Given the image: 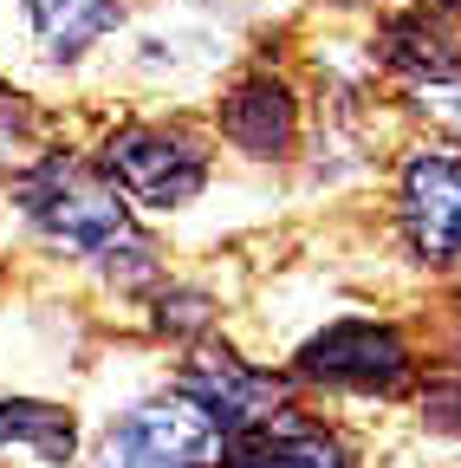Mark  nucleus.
Listing matches in <instances>:
<instances>
[{
	"instance_id": "nucleus-7",
	"label": "nucleus",
	"mask_w": 461,
	"mask_h": 468,
	"mask_svg": "<svg viewBox=\"0 0 461 468\" xmlns=\"http://www.w3.org/2000/svg\"><path fill=\"white\" fill-rule=\"evenodd\" d=\"M215 468H351V455H344V442L331 430H319V423L273 417V423L235 436Z\"/></svg>"
},
{
	"instance_id": "nucleus-10",
	"label": "nucleus",
	"mask_w": 461,
	"mask_h": 468,
	"mask_svg": "<svg viewBox=\"0 0 461 468\" xmlns=\"http://www.w3.org/2000/svg\"><path fill=\"white\" fill-rule=\"evenodd\" d=\"M26 7V27L33 39L52 52V58H79L91 39H104L118 27V7L124 0H20Z\"/></svg>"
},
{
	"instance_id": "nucleus-12",
	"label": "nucleus",
	"mask_w": 461,
	"mask_h": 468,
	"mask_svg": "<svg viewBox=\"0 0 461 468\" xmlns=\"http://www.w3.org/2000/svg\"><path fill=\"white\" fill-rule=\"evenodd\" d=\"M429 417H435L442 430H461V378H442V384L429 390Z\"/></svg>"
},
{
	"instance_id": "nucleus-4",
	"label": "nucleus",
	"mask_w": 461,
	"mask_h": 468,
	"mask_svg": "<svg viewBox=\"0 0 461 468\" xmlns=\"http://www.w3.org/2000/svg\"><path fill=\"white\" fill-rule=\"evenodd\" d=\"M299 371L338 390H396L410 378V345L377 319H338L299 351Z\"/></svg>"
},
{
	"instance_id": "nucleus-6",
	"label": "nucleus",
	"mask_w": 461,
	"mask_h": 468,
	"mask_svg": "<svg viewBox=\"0 0 461 468\" xmlns=\"http://www.w3.org/2000/svg\"><path fill=\"white\" fill-rule=\"evenodd\" d=\"M403 228H410V248L435 267L461 261V156H410L403 169Z\"/></svg>"
},
{
	"instance_id": "nucleus-8",
	"label": "nucleus",
	"mask_w": 461,
	"mask_h": 468,
	"mask_svg": "<svg viewBox=\"0 0 461 468\" xmlns=\"http://www.w3.org/2000/svg\"><path fill=\"white\" fill-rule=\"evenodd\" d=\"M383 58L410 79H461V20L455 7H410L383 27Z\"/></svg>"
},
{
	"instance_id": "nucleus-3",
	"label": "nucleus",
	"mask_w": 461,
	"mask_h": 468,
	"mask_svg": "<svg viewBox=\"0 0 461 468\" xmlns=\"http://www.w3.org/2000/svg\"><path fill=\"white\" fill-rule=\"evenodd\" d=\"M215 449L221 436L208 430V417L176 397V403H143L124 423H110L91 468H215Z\"/></svg>"
},
{
	"instance_id": "nucleus-2",
	"label": "nucleus",
	"mask_w": 461,
	"mask_h": 468,
	"mask_svg": "<svg viewBox=\"0 0 461 468\" xmlns=\"http://www.w3.org/2000/svg\"><path fill=\"white\" fill-rule=\"evenodd\" d=\"M104 176L143 208H183L208 189V150H195L183 131H118L104 144Z\"/></svg>"
},
{
	"instance_id": "nucleus-1",
	"label": "nucleus",
	"mask_w": 461,
	"mask_h": 468,
	"mask_svg": "<svg viewBox=\"0 0 461 468\" xmlns=\"http://www.w3.org/2000/svg\"><path fill=\"white\" fill-rule=\"evenodd\" d=\"M20 202L26 215L52 234L59 248L85 254V261H104L118 280H137L156 267V248L137 234L131 208L118 202V189H104L98 176H85L79 163H59L52 156L39 176H26L20 183Z\"/></svg>"
},
{
	"instance_id": "nucleus-9",
	"label": "nucleus",
	"mask_w": 461,
	"mask_h": 468,
	"mask_svg": "<svg viewBox=\"0 0 461 468\" xmlns=\"http://www.w3.org/2000/svg\"><path fill=\"white\" fill-rule=\"evenodd\" d=\"M221 131L247 156H286V144H293V91L279 79H267V72L241 79L235 98L221 104Z\"/></svg>"
},
{
	"instance_id": "nucleus-13",
	"label": "nucleus",
	"mask_w": 461,
	"mask_h": 468,
	"mask_svg": "<svg viewBox=\"0 0 461 468\" xmlns=\"http://www.w3.org/2000/svg\"><path fill=\"white\" fill-rule=\"evenodd\" d=\"M435 7H461V0H435Z\"/></svg>"
},
{
	"instance_id": "nucleus-5",
	"label": "nucleus",
	"mask_w": 461,
	"mask_h": 468,
	"mask_svg": "<svg viewBox=\"0 0 461 468\" xmlns=\"http://www.w3.org/2000/svg\"><path fill=\"white\" fill-rule=\"evenodd\" d=\"M183 403L189 410H202L208 417V430L221 436V442H235V436H247V430H260V423H273L279 417V378H267V371H254V365H241L235 351H202V358L183 371Z\"/></svg>"
},
{
	"instance_id": "nucleus-11",
	"label": "nucleus",
	"mask_w": 461,
	"mask_h": 468,
	"mask_svg": "<svg viewBox=\"0 0 461 468\" xmlns=\"http://www.w3.org/2000/svg\"><path fill=\"white\" fill-rule=\"evenodd\" d=\"M0 449H33L46 462L72 455V417L52 403H0Z\"/></svg>"
}]
</instances>
